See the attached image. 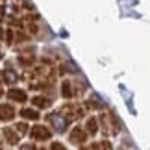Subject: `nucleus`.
Segmentation results:
<instances>
[{"mask_svg":"<svg viewBox=\"0 0 150 150\" xmlns=\"http://www.w3.org/2000/svg\"><path fill=\"white\" fill-rule=\"evenodd\" d=\"M21 113H22V117H24V119H37V117H39V115L33 111V109H22Z\"/></svg>","mask_w":150,"mask_h":150,"instance_id":"nucleus-5","label":"nucleus"},{"mask_svg":"<svg viewBox=\"0 0 150 150\" xmlns=\"http://www.w3.org/2000/svg\"><path fill=\"white\" fill-rule=\"evenodd\" d=\"M11 117H13V109H11L9 106H0V119L8 120Z\"/></svg>","mask_w":150,"mask_h":150,"instance_id":"nucleus-4","label":"nucleus"},{"mask_svg":"<svg viewBox=\"0 0 150 150\" xmlns=\"http://www.w3.org/2000/svg\"><path fill=\"white\" fill-rule=\"evenodd\" d=\"M52 150H65L61 145H52Z\"/></svg>","mask_w":150,"mask_h":150,"instance_id":"nucleus-11","label":"nucleus"},{"mask_svg":"<svg viewBox=\"0 0 150 150\" xmlns=\"http://www.w3.org/2000/svg\"><path fill=\"white\" fill-rule=\"evenodd\" d=\"M72 139H74V141H76V139H85V135H83L80 130H76V132L72 134Z\"/></svg>","mask_w":150,"mask_h":150,"instance_id":"nucleus-7","label":"nucleus"},{"mask_svg":"<svg viewBox=\"0 0 150 150\" xmlns=\"http://www.w3.org/2000/svg\"><path fill=\"white\" fill-rule=\"evenodd\" d=\"M35 104H37V106H47V102L41 100V98H35Z\"/></svg>","mask_w":150,"mask_h":150,"instance_id":"nucleus-9","label":"nucleus"},{"mask_svg":"<svg viewBox=\"0 0 150 150\" xmlns=\"http://www.w3.org/2000/svg\"><path fill=\"white\" fill-rule=\"evenodd\" d=\"M50 122L56 126V130H57V132H63V130H65V126H67L65 119H61L59 115H50Z\"/></svg>","mask_w":150,"mask_h":150,"instance_id":"nucleus-2","label":"nucleus"},{"mask_svg":"<svg viewBox=\"0 0 150 150\" xmlns=\"http://www.w3.org/2000/svg\"><path fill=\"white\" fill-rule=\"evenodd\" d=\"M17 130H19L21 134H22V132H26V124H19V126H17Z\"/></svg>","mask_w":150,"mask_h":150,"instance_id":"nucleus-8","label":"nucleus"},{"mask_svg":"<svg viewBox=\"0 0 150 150\" xmlns=\"http://www.w3.org/2000/svg\"><path fill=\"white\" fill-rule=\"evenodd\" d=\"M89 130H91V132L96 130V128H95V120H89Z\"/></svg>","mask_w":150,"mask_h":150,"instance_id":"nucleus-10","label":"nucleus"},{"mask_svg":"<svg viewBox=\"0 0 150 150\" xmlns=\"http://www.w3.org/2000/svg\"><path fill=\"white\" fill-rule=\"evenodd\" d=\"M4 78L8 80V82H11V83H13L15 80H17V76H15V72H11V71H6V72H4Z\"/></svg>","mask_w":150,"mask_h":150,"instance_id":"nucleus-6","label":"nucleus"},{"mask_svg":"<svg viewBox=\"0 0 150 150\" xmlns=\"http://www.w3.org/2000/svg\"><path fill=\"white\" fill-rule=\"evenodd\" d=\"M32 135L35 137V139H48V137H50V132L47 128H43V126H35L33 132H32Z\"/></svg>","mask_w":150,"mask_h":150,"instance_id":"nucleus-1","label":"nucleus"},{"mask_svg":"<svg viewBox=\"0 0 150 150\" xmlns=\"http://www.w3.org/2000/svg\"><path fill=\"white\" fill-rule=\"evenodd\" d=\"M9 98H13V100H17V102H22V100H26V95H24V91L11 89V91H9Z\"/></svg>","mask_w":150,"mask_h":150,"instance_id":"nucleus-3","label":"nucleus"}]
</instances>
